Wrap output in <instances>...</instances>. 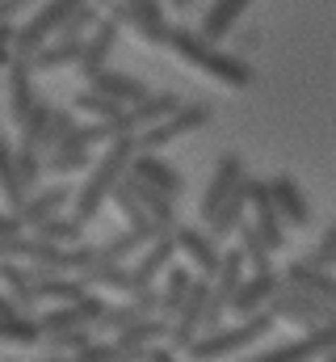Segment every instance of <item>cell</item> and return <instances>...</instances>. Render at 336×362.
<instances>
[{"label": "cell", "instance_id": "obj_57", "mask_svg": "<svg viewBox=\"0 0 336 362\" xmlns=\"http://www.w3.org/2000/svg\"><path fill=\"white\" fill-rule=\"evenodd\" d=\"M320 362H336V350H332V354H328V358H320Z\"/></svg>", "mask_w": 336, "mask_h": 362}, {"label": "cell", "instance_id": "obj_36", "mask_svg": "<svg viewBox=\"0 0 336 362\" xmlns=\"http://www.w3.org/2000/svg\"><path fill=\"white\" fill-rule=\"evenodd\" d=\"M0 198H4V206L8 211H17L30 194L21 189V181H17V169H13V148L0 139Z\"/></svg>", "mask_w": 336, "mask_h": 362}, {"label": "cell", "instance_id": "obj_47", "mask_svg": "<svg viewBox=\"0 0 336 362\" xmlns=\"http://www.w3.org/2000/svg\"><path fill=\"white\" fill-rule=\"evenodd\" d=\"M13 236H21V219L13 211H0V240H13Z\"/></svg>", "mask_w": 336, "mask_h": 362}, {"label": "cell", "instance_id": "obj_16", "mask_svg": "<svg viewBox=\"0 0 336 362\" xmlns=\"http://www.w3.org/2000/svg\"><path fill=\"white\" fill-rule=\"evenodd\" d=\"M135 181H143V185H152V189H160L164 198H176L181 189H185V177L160 160V152H135V160H131V169H126Z\"/></svg>", "mask_w": 336, "mask_h": 362}, {"label": "cell", "instance_id": "obj_38", "mask_svg": "<svg viewBox=\"0 0 336 362\" xmlns=\"http://www.w3.org/2000/svg\"><path fill=\"white\" fill-rule=\"evenodd\" d=\"M72 110H80V114H88L92 122H114L126 105H118V101H109V97H101V93H92V89H84L72 97Z\"/></svg>", "mask_w": 336, "mask_h": 362}, {"label": "cell", "instance_id": "obj_35", "mask_svg": "<svg viewBox=\"0 0 336 362\" xmlns=\"http://www.w3.org/2000/svg\"><path fill=\"white\" fill-rule=\"evenodd\" d=\"M152 341H168V325L164 320H156V316L135 320L131 329H122L114 346H139V350H152Z\"/></svg>", "mask_w": 336, "mask_h": 362}, {"label": "cell", "instance_id": "obj_8", "mask_svg": "<svg viewBox=\"0 0 336 362\" xmlns=\"http://www.w3.org/2000/svg\"><path fill=\"white\" fill-rule=\"evenodd\" d=\"M248 211H252V232L260 236V245H265L269 253L286 249V223H282V219H277V211H273L269 185H265V181H256V177H248Z\"/></svg>", "mask_w": 336, "mask_h": 362}, {"label": "cell", "instance_id": "obj_56", "mask_svg": "<svg viewBox=\"0 0 336 362\" xmlns=\"http://www.w3.org/2000/svg\"><path fill=\"white\" fill-rule=\"evenodd\" d=\"M92 4H105V8H114V0H92Z\"/></svg>", "mask_w": 336, "mask_h": 362}, {"label": "cell", "instance_id": "obj_42", "mask_svg": "<svg viewBox=\"0 0 336 362\" xmlns=\"http://www.w3.org/2000/svg\"><path fill=\"white\" fill-rule=\"evenodd\" d=\"M47 346H51V354H59V358H76L80 350L92 346V337H88V329H72V333H55V337H42Z\"/></svg>", "mask_w": 336, "mask_h": 362}, {"label": "cell", "instance_id": "obj_53", "mask_svg": "<svg viewBox=\"0 0 336 362\" xmlns=\"http://www.w3.org/2000/svg\"><path fill=\"white\" fill-rule=\"evenodd\" d=\"M13 64V47H0V68H8Z\"/></svg>", "mask_w": 336, "mask_h": 362}, {"label": "cell", "instance_id": "obj_27", "mask_svg": "<svg viewBox=\"0 0 336 362\" xmlns=\"http://www.w3.org/2000/svg\"><path fill=\"white\" fill-rule=\"evenodd\" d=\"M189 282H193L189 266H168V270H164V286H160V308H156V320L172 325V316L181 312V303H185V295H189Z\"/></svg>", "mask_w": 336, "mask_h": 362}, {"label": "cell", "instance_id": "obj_44", "mask_svg": "<svg viewBox=\"0 0 336 362\" xmlns=\"http://www.w3.org/2000/svg\"><path fill=\"white\" fill-rule=\"evenodd\" d=\"M307 262H311L316 270H328V266H332V262H336V219H332V228L324 232V240L316 245V253H311Z\"/></svg>", "mask_w": 336, "mask_h": 362}, {"label": "cell", "instance_id": "obj_29", "mask_svg": "<svg viewBox=\"0 0 336 362\" xmlns=\"http://www.w3.org/2000/svg\"><path fill=\"white\" fill-rule=\"evenodd\" d=\"M42 341V329H38V320L34 316H4L0 320V346L4 350H30V346H38Z\"/></svg>", "mask_w": 336, "mask_h": 362}, {"label": "cell", "instance_id": "obj_46", "mask_svg": "<svg viewBox=\"0 0 336 362\" xmlns=\"http://www.w3.org/2000/svg\"><path fill=\"white\" fill-rule=\"evenodd\" d=\"M76 362H118V354H114V341H92L88 350H80V354H76Z\"/></svg>", "mask_w": 336, "mask_h": 362}, {"label": "cell", "instance_id": "obj_18", "mask_svg": "<svg viewBox=\"0 0 336 362\" xmlns=\"http://www.w3.org/2000/svg\"><path fill=\"white\" fill-rule=\"evenodd\" d=\"M34 101H38V93H34V68H30V59L13 55V64H8V122L21 127L25 114L34 110Z\"/></svg>", "mask_w": 336, "mask_h": 362}, {"label": "cell", "instance_id": "obj_15", "mask_svg": "<svg viewBox=\"0 0 336 362\" xmlns=\"http://www.w3.org/2000/svg\"><path fill=\"white\" fill-rule=\"evenodd\" d=\"M122 4H126V25L139 30L143 42H152V47H168L172 25H168L164 4H160V0H122Z\"/></svg>", "mask_w": 336, "mask_h": 362}, {"label": "cell", "instance_id": "obj_21", "mask_svg": "<svg viewBox=\"0 0 336 362\" xmlns=\"http://www.w3.org/2000/svg\"><path fill=\"white\" fill-rule=\"evenodd\" d=\"M282 282H290V286L307 291L311 299H320V303H328V308H336V274H328V270H316L311 262H290V266L282 270Z\"/></svg>", "mask_w": 336, "mask_h": 362}, {"label": "cell", "instance_id": "obj_2", "mask_svg": "<svg viewBox=\"0 0 336 362\" xmlns=\"http://www.w3.org/2000/svg\"><path fill=\"white\" fill-rule=\"evenodd\" d=\"M131 160H135V135H118V139H109V148L101 152V160L88 169V181H84V189L76 194V198H72V219H80V223H92V219L101 215V206L109 202L114 185L126 177Z\"/></svg>", "mask_w": 336, "mask_h": 362}, {"label": "cell", "instance_id": "obj_26", "mask_svg": "<svg viewBox=\"0 0 336 362\" xmlns=\"http://www.w3.org/2000/svg\"><path fill=\"white\" fill-rule=\"evenodd\" d=\"M34 278H38V270H30V266L0 262V286H4V295L13 299V308H17V312L38 308V303H34Z\"/></svg>", "mask_w": 336, "mask_h": 362}, {"label": "cell", "instance_id": "obj_5", "mask_svg": "<svg viewBox=\"0 0 336 362\" xmlns=\"http://www.w3.org/2000/svg\"><path fill=\"white\" fill-rule=\"evenodd\" d=\"M210 118H215V114H210L206 101H189V105H181L176 114H168L164 122L139 131V135H135V152H160V148H168V144H176V139H185V135L210 127Z\"/></svg>", "mask_w": 336, "mask_h": 362}, {"label": "cell", "instance_id": "obj_17", "mask_svg": "<svg viewBox=\"0 0 336 362\" xmlns=\"http://www.w3.org/2000/svg\"><path fill=\"white\" fill-rule=\"evenodd\" d=\"M118 21L114 17H101L92 30H88V38L80 42V76H92V72H101L105 68V59H109V51H114V42H118Z\"/></svg>", "mask_w": 336, "mask_h": 362}, {"label": "cell", "instance_id": "obj_37", "mask_svg": "<svg viewBox=\"0 0 336 362\" xmlns=\"http://www.w3.org/2000/svg\"><path fill=\"white\" fill-rule=\"evenodd\" d=\"M88 156H92V148H68V144H59V148H51L42 156V169L47 173H80V169H88Z\"/></svg>", "mask_w": 336, "mask_h": 362}, {"label": "cell", "instance_id": "obj_30", "mask_svg": "<svg viewBox=\"0 0 336 362\" xmlns=\"http://www.w3.org/2000/svg\"><path fill=\"white\" fill-rule=\"evenodd\" d=\"M109 202L118 206V215L126 219V228H131V232H143V236H152V240H156V228H152V219H148V211L139 206V198L131 194V185H126V177L118 181V185H114V194H109Z\"/></svg>", "mask_w": 336, "mask_h": 362}, {"label": "cell", "instance_id": "obj_39", "mask_svg": "<svg viewBox=\"0 0 336 362\" xmlns=\"http://www.w3.org/2000/svg\"><path fill=\"white\" fill-rule=\"evenodd\" d=\"M97 21H101L97 4H92V0H84V4H76V13L59 25V34H55V38H64V42H84V34H88ZM55 38H51V42H55Z\"/></svg>", "mask_w": 336, "mask_h": 362}, {"label": "cell", "instance_id": "obj_34", "mask_svg": "<svg viewBox=\"0 0 336 362\" xmlns=\"http://www.w3.org/2000/svg\"><path fill=\"white\" fill-rule=\"evenodd\" d=\"M84 282V291L88 286H97V291H114V295H135V278H131V270H122V266H109V270H88V274H76Z\"/></svg>", "mask_w": 336, "mask_h": 362}, {"label": "cell", "instance_id": "obj_25", "mask_svg": "<svg viewBox=\"0 0 336 362\" xmlns=\"http://www.w3.org/2000/svg\"><path fill=\"white\" fill-rule=\"evenodd\" d=\"M84 295V282L80 278H72V274H42V278H34V303H59V308H68V303H80Z\"/></svg>", "mask_w": 336, "mask_h": 362}, {"label": "cell", "instance_id": "obj_58", "mask_svg": "<svg viewBox=\"0 0 336 362\" xmlns=\"http://www.w3.org/2000/svg\"><path fill=\"white\" fill-rule=\"evenodd\" d=\"M332 266H336V262H332Z\"/></svg>", "mask_w": 336, "mask_h": 362}, {"label": "cell", "instance_id": "obj_22", "mask_svg": "<svg viewBox=\"0 0 336 362\" xmlns=\"http://www.w3.org/2000/svg\"><path fill=\"white\" fill-rule=\"evenodd\" d=\"M244 215H248V177H244L236 189H232V194H227V202L219 206V215L206 223L210 240H227V236H236V232L244 228Z\"/></svg>", "mask_w": 336, "mask_h": 362}, {"label": "cell", "instance_id": "obj_28", "mask_svg": "<svg viewBox=\"0 0 336 362\" xmlns=\"http://www.w3.org/2000/svg\"><path fill=\"white\" fill-rule=\"evenodd\" d=\"M252 0H215L210 8H206V17H202V38L206 42H215V38H227L232 30H236V21H240V13L248 8Z\"/></svg>", "mask_w": 336, "mask_h": 362}, {"label": "cell", "instance_id": "obj_14", "mask_svg": "<svg viewBox=\"0 0 336 362\" xmlns=\"http://www.w3.org/2000/svg\"><path fill=\"white\" fill-rule=\"evenodd\" d=\"M68 202H72V189H68V185H51V189H34V194L13 211V215L21 219V232H25V228H30V232H38V228H42L47 219H55Z\"/></svg>", "mask_w": 336, "mask_h": 362}, {"label": "cell", "instance_id": "obj_20", "mask_svg": "<svg viewBox=\"0 0 336 362\" xmlns=\"http://www.w3.org/2000/svg\"><path fill=\"white\" fill-rule=\"evenodd\" d=\"M84 81H88V89L92 93H101V97H109V101H118V105H139V101L152 93L139 76L109 72V68H101V72H92V76H84Z\"/></svg>", "mask_w": 336, "mask_h": 362}, {"label": "cell", "instance_id": "obj_13", "mask_svg": "<svg viewBox=\"0 0 336 362\" xmlns=\"http://www.w3.org/2000/svg\"><path fill=\"white\" fill-rule=\"evenodd\" d=\"M277 286H282V274H277V270L248 274V278L240 282V291L232 295L227 312H236L240 320H248V316H256V312H265V308H269V299L277 295Z\"/></svg>", "mask_w": 336, "mask_h": 362}, {"label": "cell", "instance_id": "obj_48", "mask_svg": "<svg viewBox=\"0 0 336 362\" xmlns=\"http://www.w3.org/2000/svg\"><path fill=\"white\" fill-rule=\"evenodd\" d=\"M114 354H118V362H148L152 350H139V346H114Z\"/></svg>", "mask_w": 336, "mask_h": 362}, {"label": "cell", "instance_id": "obj_45", "mask_svg": "<svg viewBox=\"0 0 336 362\" xmlns=\"http://www.w3.org/2000/svg\"><path fill=\"white\" fill-rule=\"evenodd\" d=\"M131 308H139V316H156V308H160L156 286H139V291L131 295Z\"/></svg>", "mask_w": 336, "mask_h": 362}, {"label": "cell", "instance_id": "obj_19", "mask_svg": "<svg viewBox=\"0 0 336 362\" xmlns=\"http://www.w3.org/2000/svg\"><path fill=\"white\" fill-rule=\"evenodd\" d=\"M152 245V236H143V232H118V236H105V245H92V262H88V270H109V266H122L126 257H135V253H143ZM84 270V274H88Z\"/></svg>", "mask_w": 336, "mask_h": 362}, {"label": "cell", "instance_id": "obj_12", "mask_svg": "<svg viewBox=\"0 0 336 362\" xmlns=\"http://www.w3.org/2000/svg\"><path fill=\"white\" fill-rule=\"evenodd\" d=\"M265 185H269L273 211H277V219L286 223V232H290V228H307V223H311V206H307V198H303L299 181L290 177V173H277V177H269Z\"/></svg>", "mask_w": 336, "mask_h": 362}, {"label": "cell", "instance_id": "obj_41", "mask_svg": "<svg viewBox=\"0 0 336 362\" xmlns=\"http://www.w3.org/2000/svg\"><path fill=\"white\" fill-rule=\"evenodd\" d=\"M13 169H17L21 189L34 194V185H38V177H42V152H34V148H17V152H13Z\"/></svg>", "mask_w": 336, "mask_h": 362}, {"label": "cell", "instance_id": "obj_4", "mask_svg": "<svg viewBox=\"0 0 336 362\" xmlns=\"http://www.w3.org/2000/svg\"><path fill=\"white\" fill-rule=\"evenodd\" d=\"M76 4L84 0H38V8L30 13V21L17 30V38H13V55L17 59H30L34 51H42L55 34H59V25L76 13Z\"/></svg>", "mask_w": 336, "mask_h": 362}, {"label": "cell", "instance_id": "obj_40", "mask_svg": "<svg viewBox=\"0 0 336 362\" xmlns=\"http://www.w3.org/2000/svg\"><path fill=\"white\" fill-rule=\"evenodd\" d=\"M236 236H240V253H244V266H248L252 274L273 270V266H269V257H273V253H269V249L260 245V236L252 232V223H244V228H240Z\"/></svg>", "mask_w": 336, "mask_h": 362}, {"label": "cell", "instance_id": "obj_1", "mask_svg": "<svg viewBox=\"0 0 336 362\" xmlns=\"http://www.w3.org/2000/svg\"><path fill=\"white\" fill-rule=\"evenodd\" d=\"M168 51H172L181 64H189L193 72H202V76H210L215 85H223V89H248L252 85L248 59H240V55H232V51H219L215 42H206L202 34H193V30H185V25H172Z\"/></svg>", "mask_w": 336, "mask_h": 362}, {"label": "cell", "instance_id": "obj_23", "mask_svg": "<svg viewBox=\"0 0 336 362\" xmlns=\"http://www.w3.org/2000/svg\"><path fill=\"white\" fill-rule=\"evenodd\" d=\"M244 278H248V266H244V253H240V249L223 253V262H219V274L210 278V303L227 312V303H232V295L240 291V282H244Z\"/></svg>", "mask_w": 336, "mask_h": 362}, {"label": "cell", "instance_id": "obj_55", "mask_svg": "<svg viewBox=\"0 0 336 362\" xmlns=\"http://www.w3.org/2000/svg\"><path fill=\"white\" fill-rule=\"evenodd\" d=\"M42 362H76V358H59V354H51V358H42Z\"/></svg>", "mask_w": 336, "mask_h": 362}, {"label": "cell", "instance_id": "obj_43", "mask_svg": "<svg viewBox=\"0 0 336 362\" xmlns=\"http://www.w3.org/2000/svg\"><path fill=\"white\" fill-rule=\"evenodd\" d=\"M72 131H76V110H72V105L55 110V114H51V127H47V139H42V152H51L55 144H64Z\"/></svg>", "mask_w": 336, "mask_h": 362}, {"label": "cell", "instance_id": "obj_24", "mask_svg": "<svg viewBox=\"0 0 336 362\" xmlns=\"http://www.w3.org/2000/svg\"><path fill=\"white\" fill-rule=\"evenodd\" d=\"M172 257H176V240H172V236H156V240L143 249V257L131 266L135 291H139V286H152V282H156V274H164L168 266H172Z\"/></svg>", "mask_w": 336, "mask_h": 362}, {"label": "cell", "instance_id": "obj_9", "mask_svg": "<svg viewBox=\"0 0 336 362\" xmlns=\"http://www.w3.org/2000/svg\"><path fill=\"white\" fill-rule=\"evenodd\" d=\"M172 240H176V257L189 262V274H198V278H206V282L219 274L223 253H219V245L210 240V232H202V228H176Z\"/></svg>", "mask_w": 336, "mask_h": 362}, {"label": "cell", "instance_id": "obj_52", "mask_svg": "<svg viewBox=\"0 0 336 362\" xmlns=\"http://www.w3.org/2000/svg\"><path fill=\"white\" fill-rule=\"evenodd\" d=\"M4 316H21V312H17V308H13V299L0 291V320H4Z\"/></svg>", "mask_w": 336, "mask_h": 362}, {"label": "cell", "instance_id": "obj_33", "mask_svg": "<svg viewBox=\"0 0 336 362\" xmlns=\"http://www.w3.org/2000/svg\"><path fill=\"white\" fill-rule=\"evenodd\" d=\"M51 114H55V105L51 101H34V110L25 114V122H21V148H34V152H42V139H47V127H51Z\"/></svg>", "mask_w": 336, "mask_h": 362}, {"label": "cell", "instance_id": "obj_3", "mask_svg": "<svg viewBox=\"0 0 336 362\" xmlns=\"http://www.w3.org/2000/svg\"><path fill=\"white\" fill-rule=\"evenodd\" d=\"M273 316L269 312H256L248 320H240L236 329H215V333H202L185 354L189 362H223L232 358V354H240V350H252V346H260L269 333H273Z\"/></svg>", "mask_w": 336, "mask_h": 362}, {"label": "cell", "instance_id": "obj_50", "mask_svg": "<svg viewBox=\"0 0 336 362\" xmlns=\"http://www.w3.org/2000/svg\"><path fill=\"white\" fill-rule=\"evenodd\" d=\"M256 42H260V38H256V30H248V34H240V51H236V55L244 59V55H248V51L256 47Z\"/></svg>", "mask_w": 336, "mask_h": 362}, {"label": "cell", "instance_id": "obj_7", "mask_svg": "<svg viewBox=\"0 0 336 362\" xmlns=\"http://www.w3.org/2000/svg\"><path fill=\"white\" fill-rule=\"evenodd\" d=\"M185 101L176 97V93H148L139 105H126L109 127H114V135H139V131H148V127H156V122H164L168 114H176Z\"/></svg>", "mask_w": 336, "mask_h": 362}, {"label": "cell", "instance_id": "obj_54", "mask_svg": "<svg viewBox=\"0 0 336 362\" xmlns=\"http://www.w3.org/2000/svg\"><path fill=\"white\" fill-rule=\"evenodd\" d=\"M168 4H172V8H189V0H168Z\"/></svg>", "mask_w": 336, "mask_h": 362}, {"label": "cell", "instance_id": "obj_49", "mask_svg": "<svg viewBox=\"0 0 336 362\" xmlns=\"http://www.w3.org/2000/svg\"><path fill=\"white\" fill-rule=\"evenodd\" d=\"M148 362H176V354H172L168 346H152V354H148Z\"/></svg>", "mask_w": 336, "mask_h": 362}, {"label": "cell", "instance_id": "obj_10", "mask_svg": "<svg viewBox=\"0 0 336 362\" xmlns=\"http://www.w3.org/2000/svg\"><path fill=\"white\" fill-rule=\"evenodd\" d=\"M248 177L244 173V160L236 156V152H223L219 160H215V173H210V185H206V194H202V206H198V215H202V223H210L215 215H219V206L227 202V194L240 185V181Z\"/></svg>", "mask_w": 336, "mask_h": 362}, {"label": "cell", "instance_id": "obj_51", "mask_svg": "<svg viewBox=\"0 0 336 362\" xmlns=\"http://www.w3.org/2000/svg\"><path fill=\"white\" fill-rule=\"evenodd\" d=\"M13 38H17L13 21H0V47H13Z\"/></svg>", "mask_w": 336, "mask_h": 362}, {"label": "cell", "instance_id": "obj_31", "mask_svg": "<svg viewBox=\"0 0 336 362\" xmlns=\"http://www.w3.org/2000/svg\"><path fill=\"white\" fill-rule=\"evenodd\" d=\"M72 64H80V42H64V38H55L42 51L30 55L34 72H59V68H72Z\"/></svg>", "mask_w": 336, "mask_h": 362}, {"label": "cell", "instance_id": "obj_6", "mask_svg": "<svg viewBox=\"0 0 336 362\" xmlns=\"http://www.w3.org/2000/svg\"><path fill=\"white\" fill-rule=\"evenodd\" d=\"M269 316H273V320L294 325L299 333H311V329H320L324 320H332L336 308L320 303V299H311L307 291H299V286H290V282H282V286H277V295L269 299Z\"/></svg>", "mask_w": 336, "mask_h": 362}, {"label": "cell", "instance_id": "obj_11", "mask_svg": "<svg viewBox=\"0 0 336 362\" xmlns=\"http://www.w3.org/2000/svg\"><path fill=\"white\" fill-rule=\"evenodd\" d=\"M105 312V299L101 295H84L80 303H68V308H51L38 316V329L42 337H55V333H72V329H88L97 325V316Z\"/></svg>", "mask_w": 336, "mask_h": 362}, {"label": "cell", "instance_id": "obj_32", "mask_svg": "<svg viewBox=\"0 0 336 362\" xmlns=\"http://www.w3.org/2000/svg\"><path fill=\"white\" fill-rule=\"evenodd\" d=\"M34 236H38V240H51V245H59V249H72V245H84V223L72 219V215H55V219H47Z\"/></svg>", "mask_w": 336, "mask_h": 362}]
</instances>
